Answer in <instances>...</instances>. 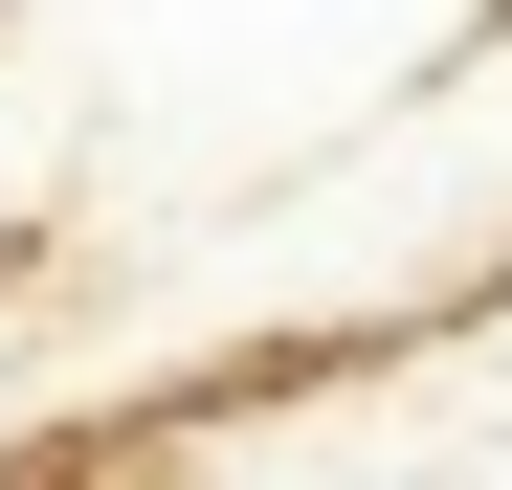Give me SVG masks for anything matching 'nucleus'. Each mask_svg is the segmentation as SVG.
<instances>
[{"mask_svg":"<svg viewBox=\"0 0 512 490\" xmlns=\"http://www.w3.org/2000/svg\"><path fill=\"white\" fill-rule=\"evenodd\" d=\"M490 23L512 0H0V268L268 201Z\"/></svg>","mask_w":512,"mask_h":490,"instance_id":"1","label":"nucleus"},{"mask_svg":"<svg viewBox=\"0 0 512 490\" xmlns=\"http://www.w3.org/2000/svg\"><path fill=\"white\" fill-rule=\"evenodd\" d=\"M490 268H512V23L379 134H334L312 179L45 268V312L90 335V379H290V357H379L423 312H468Z\"/></svg>","mask_w":512,"mask_h":490,"instance_id":"2","label":"nucleus"}]
</instances>
